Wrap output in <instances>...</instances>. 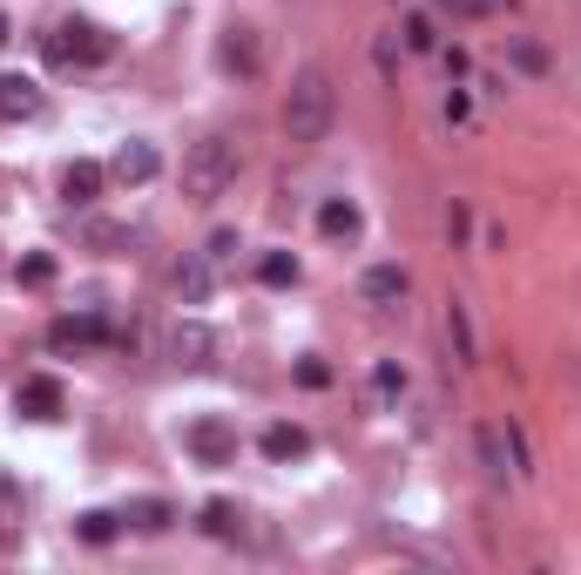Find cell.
<instances>
[{
    "instance_id": "cell-31",
    "label": "cell",
    "mask_w": 581,
    "mask_h": 575,
    "mask_svg": "<svg viewBox=\"0 0 581 575\" xmlns=\"http://www.w3.org/2000/svg\"><path fill=\"white\" fill-rule=\"evenodd\" d=\"M480 8H487V14H493V8H514V0H480Z\"/></svg>"
},
{
    "instance_id": "cell-25",
    "label": "cell",
    "mask_w": 581,
    "mask_h": 575,
    "mask_svg": "<svg viewBox=\"0 0 581 575\" xmlns=\"http://www.w3.org/2000/svg\"><path fill=\"white\" fill-rule=\"evenodd\" d=\"M230 251H237V230H217V237H210V244H203V258H210V265H217V271H223V265H230Z\"/></svg>"
},
{
    "instance_id": "cell-13",
    "label": "cell",
    "mask_w": 581,
    "mask_h": 575,
    "mask_svg": "<svg viewBox=\"0 0 581 575\" xmlns=\"http://www.w3.org/2000/svg\"><path fill=\"white\" fill-rule=\"evenodd\" d=\"M96 339H102V318H54V325H48V346H54V353L96 346Z\"/></svg>"
},
{
    "instance_id": "cell-29",
    "label": "cell",
    "mask_w": 581,
    "mask_h": 575,
    "mask_svg": "<svg viewBox=\"0 0 581 575\" xmlns=\"http://www.w3.org/2000/svg\"><path fill=\"white\" fill-rule=\"evenodd\" d=\"M467 116H473V102H467V89H453L447 96V122H467Z\"/></svg>"
},
{
    "instance_id": "cell-11",
    "label": "cell",
    "mask_w": 581,
    "mask_h": 575,
    "mask_svg": "<svg viewBox=\"0 0 581 575\" xmlns=\"http://www.w3.org/2000/svg\"><path fill=\"white\" fill-rule=\"evenodd\" d=\"M102 177H109L102 162H68V177H61V197H68L74 210H81V204H96V197H102Z\"/></svg>"
},
{
    "instance_id": "cell-24",
    "label": "cell",
    "mask_w": 581,
    "mask_h": 575,
    "mask_svg": "<svg viewBox=\"0 0 581 575\" xmlns=\"http://www.w3.org/2000/svg\"><path fill=\"white\" fill-rule=\"evenodd\" d=\"M203 535H237V508L230 502H210L203 508Z\"/></svg>"
},
{
    "instance_id": "cell-6",
    "label": "cell",
    "mask_w": 581,
    "mask_h": 575,
    "mask_svg": "<svg viewBox=\"0 0 581 575\" xmlns=\"http://www.w3.org/2000/svg\"><path fill=\"white\" fill-rule=\"evenodd\" d=\"M190 454H197L203 467H223V460H237V434H230L223 420H197V427H190Z\"/></svg>"
},
{
    "instance_id": "cell-14",
    "label": "cell",
    "mask_w": 581,
    "mask_h": 575,
    "mask_svg": "<svg viewBox=\"0 0 581 575\" xmlns=\"http://www.w3.org/2000/svg\"><path fill=\"white\" fill-rule=\"evenodd\" d=\"M405 285H412V278H405L399 265H372L359 291H365V305H399V298H405Z\"/></svg>"
},
{
    "instance_id": "cell-20",
    "label": "cell",
    "mask_w": 581,
    "mask_h": 575,
    "mask_svg": "<svg viewBox=\"0 0 581 575\" xmlns=\"http://www.w3.org/2000/svg\"><path fill=\"white\" fill-rule=\"evenodd\" d=\"M405 54H433L440 48V34H433V14H405Z\"/></svg>"
},
{
    "instance_id": "cell-2",
    "label": "cell",
    "mask_w": 581,
    "mask_h": 575,
    "mask_svg": "<svg viewBox=\"0 0 581 575\" xmlns=\"http://www.w3.org/2000/svg\"><path fill=\"white\" fill-rule=\"evenodd\" d=\"M237 184V142L230 136H203L183 149V197L190 204H217Z\"/></svg>"
},
{
    "instance_id": "cell-19",
    "label": "cell",
    "mask_w": 581,
    "mask_h": 575,
    "mask_svg": "<svg viewBox=\"0 0 581 575\" xmlns=\"http://www.w3.org/2000/svg\"><path fill=\"white\" fill-rule=\"evenodd\" d=\"M399 393H405V366H399V359H379V366H372V399L392 406Z\"/></svg>"
},
{
    "instance_id": "cell-16",
    "label": "cell",
    "mask_w": 581,
    "mask_h": 575,
    "mask_svg": "<svg viewBox=\"0 0 581 575\" xmlns=\"http://www.w3.org/2000/svg\"><path fill=\"white\" fill-rule=\"evenodd\" d=\"M304 447H311V434H304V427H284V420H278V427H264V454H271V460H298Z\"/></svg>"
},
{
    "instance_id": "cell-1",
    "label": "cell",
    "mask_w": 581,
    "mask_h": 575,
    "mask_svg": "<svg viewBox=\"0 0 581 575\" xmlns=\"http://www.w3.org/2000/svg\"><path fill=\"white\" fill-rule=\"evenodd\" d=\"M331 109H339V89H331L324 68H304L291 89H284V136L291 142H324L331 136Z\"/></svg>"
},
{
    "instance_id": "cell-12",
    "label": "cell",
    "mask_w": 581,
    "mask_h": 575,
    "mask_svg": "<svg viewBox=\"0 0 581 575\" xmlns=\"http://www.w3.org/2000/svg\"><path fill=\"white\" fill-rule=\"evenodd\" d=\"M473 454H480V467H487L493 487H508L514 467H508V440H501V427H480V434H473Z\"/></svg>"
},
{
    "instance_id": "cell-30",
    "label": "cell",
    "mask_w": 581,
    "mask_h": 575,
    "mask_svg": "<svg viewBox=\"0 0 581 575\" xmlns=\"http://www.w3.org/2000/svg\"><path fill=\"white\" fill-rule=\"evenodd\" d=\"M433 8H440V14H487L480 0H433Z\"/></svg>"
},
{
    "instance_id": "cell-10",
    "label": "cell",
    "mask_w": 581,
    "mask_h": 575,
    "mask_svg": "<svg viewBox=\"0 0 581 575\" xmlns=\"http://www.w3.org/2000/svg\"><path fill=\"white\" fill-rule=\"evenodd\" d=\"M14 406H21L28 420H54L61 414V379H21V399Z\"/></svg>"
},
{
    "instance_id": "cell-15",
    "label": "cell",
    "mask_w": 581,
    "mask_h": 575,
    "mask_svg": "<svg viewBox=\"0 0 581 575\" xmlns=\"http://www.w3.org/2000/svg\"><path fill=\"white\" fill-rule=\"evenodd\" d=\"M359 224H365V217H359V204H345V197H331V204L318 210V230H324V237H359Z\"/></svg>"
},
{
    "instance_id": "cell-32",
    "label": "cell",
    "mask_w": 581,
    "mask_h": 575,
    "mask_svg": "<svg viewBox=\"0 0 581 575\" xmlns=\"http://www.w3.org/2000/svg\"><path fill=\"white\" fill-rule=\"evenodd\" d=\"M8 34H14V28H8V14H0V48H8Z\"/></svg>"
},
{
    "instance_id": "cell-22",
    "label": "cell",
    "mask_w": 581,
    "mask_h": 575,
    "mask_svg": "<svg viewBox=\"0 0 581 575\" xmlns=\"http://www.w3.org/2000/svg\"><path fill=\"white\" fill-rule=\"evenodd\" d=\"M74 535H81V542H96V548H102V542H116V515H102V508H89V515H81V522H74Z\"/></svg>"
},
{
    "instance_id": "cell-26",
    "label": "cell",
    "mask_w": 581,
    "mask_h": 575,
    "mask_svg": "<svg viewBox=\"0 0 581 575\" xmlns=\"http://www.w3.org/2000/svg\"><path fill=\"white\" fill-rule=\"evenodd\" d=\"M136 230H122V224H89V244H102V251H116V244H129Z\"/></svg>"
},
{
    "instance_id": "cell-21",
    "label": "cell",
    "mask_w": 581,
    "mask_h": 575,
    "mask_svg": "<svg viewBox=\"0 0 581 575\" xmlns=\"http://www.w3.org/2000/svg\"><path fill=\"white\" fill-rule=\"evenodd\" d=\"M258 278H264V285H278V291H284V285H298V258H291V251H271V258L258 265Z\"/></svg>"
},
{
    "instance_id": "cell-4",
    "label": "cell",
    "mask_w": 581,
    "mask_h": 575,
    "mask_svg": "<svg viewBox=\"0 0 581 575\" xmlns=\"http://www.w3.org/2000/svg\"><path fill=\"white\" fill-rule=\"evenodd\" d=\"M210 353H217V339H210L203 318H177V325H170V359H177V366L197 373V366H210Z\"/></svg>"
},
{
    "instance_id": "cell-8",
    "label": "cell",
    "mask_w": 581,
    "mask_h": 575,
    "mask_svg": "<svg viewBox=\"0 0 581 575\" xmlns=\"http://www.w3.org/2000/svg\"><path fill=\"white\" fill-rule=\"evenodd\" d=\"M217 278H223V271H217V265H210V258H203V251H190V258H183V265H177V298H183V305H203V298H210V285H217Z\"/></svg>"
},
{
    "instance_id": "cell-9",
    "label": "cell",
    "mask_w": 581,
    "mask_h": 575,
    "mask_svg": "<svg viewBox=\"0 0 581 575\" xmlns=\"http://www.w3.org/2000/svg\"><path fill=\"white\" fill-rule=\"evenodd\" d=\"M0 116H8V122L41 116V89H34L28 75H0Z\"/></svg>"
},
{
    "instance_id": "cell-27",
    "label": "cell",
    "mask_w": 581,
    "mask_h": 575,
    "mask_svg": "<svg viewBox=\"0 0 581 575\" xmlns=\"http://www.w3.org/2000/svg\"><path fill=\"white\" fill-rule=\"evenodd\" d=\"M298 379H304V386H331V366H324V359H298Z\"/></svg>"
},
{
    "instance_id": "cell-18",
    "label": "cell",
    "mask_w": 581,
    "mask_h": 575,
    "mask_svg": "<svg viewBox=\"0 0 581 575\" xmlns=\"http://www.w3.org/2000/svg\"><path fill=\"white\" fill-rule=\"evenodd\" d=\"M122 522H129V528H142V535H162V528H170L177 515H170V502H156V495H149V502H136Z\"/></svg>"
},
{
    "instance_id": "cell-17",
    "label": "cell",
    "mask_w": 581,
    "mask_h": 575,
    "mask_svg": "<svg viewBox=\"0 0 581 575\" xmlns=\"http://www.w3.org/2000/svg\"><path fill=\"white\" fill-rule=\"evenodd\" d=\"M447 339H453V359H460V366H473V318H467V305H460V298L447 305Z\"/></svg>"
},
{
    "instance_id": "cell-23",
    "label": "cell",
    "mask_w": 581,
    "mask_h": 575,
    "mask_svg": "<svg viewBox=\"0 0 581 575\" xmlns=\"http://www.w3.org/2000/svg\"><path fill=\"white\" fill-rule=\"evenodd\" d=\"M21 285H28V291L54 285V258H48V251H28V258H21Z\"/></svg>"
},
{
    "instance_id": "cell-28",
    "label": "cell",
    "mask_w": 581,
    "mask_h": 575,
    "mask_svg": "<svg viewBox=\"0 0 581 575\" xmlns=\"http://www.w3.org/2000/svg\"><path fill=\"white\" fill-rule=\"evenodd\" d=\"M514 61H521V68H528V75H541V68H548V54H541V48H534V41H521V48H514Z\"/></svg>"
},
{
    "instance_id": "cell-3",
    "label": "cell",
    "mask_w": 581,
    "mask_h": 575,
    "mask_svg": "<svg viewBox=\"0 0 581 575\" xmlns=\"http://www.w3.org/2000/svg\"><path fill=\"white\" fill-rule=\"evenodd\" d=\"M109 28H96V21H61L54 34H48V61L54 68H68V61H109Z\"/></svg>"
},
{
    "instance_id": "cell-7",
    "label": "cell",
    "mask_w": 581,
    "mask_h": 575,
    "mask_svg": "<svg viewBox=\"0 0 581 575\" xmlns=\"http://www.w3.org/2000/svg\"><path fill=\"white\" fill-rule=\"evenodd\" d=\"M217 61H223L230 75H258V61H264V48H258V34H251V28H230V34L217 41Z\"/></svg>"
},
{
    "instance_id": "cell-5",
    "label": "cell",
    "mask_w": 581,
    "mask_h": 575,
    "mask_svg": "<svg viewBox=\"0 0 581 575\" xmlns=\"http://www.w3.org/2000/svg\"><path fill=\"white\" fill-rule=\"evenodd\" d=\"M156 170H162L156 142H136V136H129V142H122V149L109 156V177H116V184H129V190H136V184H149Z\"/></svg>"
}]
</instances>
